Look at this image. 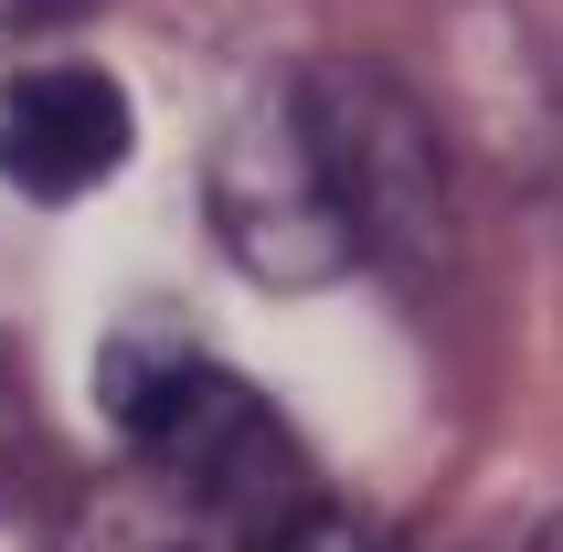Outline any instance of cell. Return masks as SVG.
<instances>
[{
	"label": "cell",
	"mask_w": 563,
	"mask_h": 552,
	"mask_svg": "<svg viewBox=\"0 0 563 552\" xmlns=\"http://www.w3.org/2000/svg\"><path fill=\"white\" fill-rule=\"evenodd\" d=\"M128 150H139V118H128L118 75L32 64L0 86V181L32 191V202H86L96 181L128 170Z\"/></svg>",
	"instance_id": "obj_4"
},
{
	"label": "cell",
	"mask_w": 563,
	"mask_h": 552,
	"mask_svg": "<svg viewBox=\"0 0 563 552\" xmlns=\"http://www.w3.org/2000/svg\"><path fill=\"white\" fill-rule=\"evenodd\" d=\"M255 552H394V531H373L362 510H330V499H309L298 521H277Z\"/></svg>",
	"instance_id": "obj_7"
},
{
	"label": "cell",
	"mask_w": 563,
	"mask_h": 552,
	"mask_svg": "<svg viewBox=\"0 0 563 552\" xmlns=\"http://www.w3.org/2000/svg\"><path fill=\"white\" fill-rule=\"evenodd\" d=\"M202 202H213V234L223 255L255 276V287H330L351 255V223H341V191L319 170V139H309V107L298 86H255L223 128V150L202 159Z\"/></svg>",
	"instance_id": "obj_2"
},
{
	"label": "cell",
	"mask_w": 563,
	"mask_h": 552,
	"mask_svg": "<svg viewBox=\"0 0 563 552\" xmlns=\"http://www.w3.org/2000/svg\"><path fill=\"white\" fill-rule=\"evenodd\" d=\"M54 467V435H43V404H32V372L0 351V510H22Z\"/></svg>",
	"instance_id": "obj_6"
},
{
	"label": "cell",
	"mask_w": 563,
	"mask_h": 552,
	"mask_svg": "<svg viewBox=\"0 0 563 552\" xmlns=\"http://www.w3.org/2000/svg\"><path fill=\"white\" fill-rule=\"evenodd\" d=\"M298 107H309L319 170L341 191L351 255H383V266H426L446 245V159L415 118V96L373 64H319L298 75Z\"/></svg>",
	"instance_id": "obj_3"
},
{
	"label": "cell",
	"mask_w": 563,
	"mask_h": 552,
	"mask_svg": "<svg viewBox=\"0 0 563 552\" xmlns=\"http://www.w3.org/2000/svg\"><path fill=\"white\" fill-rule=\"evenodd\" d=\"M96 394H107V426L128 435V457H159V467H181V478H202L213 499H234L266 531L298 521L319 499L287 415L255 394L245 372L202 362L170 330H118L107 362H96Z\"/></svg>",
	"instance_id": "obj_1"
},
{
	"label": "cell",
	"mask_w": 563,
	"mask_h": 552,
	"mask_svg": "<svg viewBox=\"0 0 563 552\" xmlns=\"http://www.w3.org/2000/svg\"><path fill=\"white\" fill-rule=\"evenodd\" d=\"M532 552H563V531H553V521H542V531H532Z\"/></svg>",
	"instance_id": "obj_9"
},
{
	"label": "cell",
	"mask_w": 563,
	"mask_h": 552,
	"mask_svg": "<svg viewBox=\"0 0 563 552\" xmlns=\"http://www.w3.org/2000/svg\"><path fill=\"white\" fill-rule=\"evenodd\" d=\"M255 542H266V521H245L234 499H213L202 478L159 457H128L107 489L75 499L54 552H255Z\"/></svg>",
	"instance_id": "obj_5"
},
{
	"label": "cell",
	"mask_w": 563,
	"mask_h": 552,
	"mask_svg": "<svg viewBox=\"0 0 563 552\" xmlns=\"http://www.w3.org/2000/svg\"><path fill=\"white\" fill-rule=\"evenodd\" d=\"M75 11H96V0H11V22H75Z\"/></svg>",
	"instance_id": "obj_8"
}]
</instances>
